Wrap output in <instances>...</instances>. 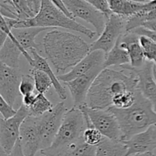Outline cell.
I'll return each mask as SVG.
<instances>
[{
    "label": "cell",
    "instance_id": "6da1fadb",
    "mask_svg": "<svg viewBox=\"0 0 156 156\" xmlns=\"http://www.w3.org/2000/svg\"><path fill=\"white\" fill-rule=\"evenodd\" d=\"M43 45L47 59L58 73L72 69L91 50V45L80 36L56 29L45 35Z\"/></svg>",
    "mask_w": 156,
    "mask_h": 156
},
{
    "label": "cell",
    "instance_id": "7a4b0ae2",
    "mask_svg": "<svg viewBox=\"0 0 156 156\" xmlns=\"http://www.w3.org/2000/svg\"><path fill=\"white\" fill-rule=\"evenodd\" d=\"M137 89L138 79L134 73L128 76L121 70L104 69L90 88L85 105L91 109H108L117 96Z\"/></svg>",
    "mask_w": 156,
    "mask_h": 156
},
{
    "label": "cell",
    "instance_id": "3957f363",
    "mask_svg": "<svg viewBox=\"0 0 156 156\" xmlns=\"http://www.w3.org/2000/svg\"><path fill=\"white\" fill-rule=\"evenodd\" d=\"M115 115L121 130V140L127 141L133 136L156 125V112L152 103L143 97L140 91L134 105L127 109L108 108Z\"/></svg>",
    "mask_w": 156,
    "mask_h": 156
},
{
    "label": "cell",
    "instance_id": "277c9868",
    "mask_svg": "<svg viewBox=\"0 0 156 156\" xmlns=\"http://www.w3.org/2000/svg\"><path fill=\"white\" fill-rule=\"evenodd\" d=\"M4 18L11 30L27 27H44L50 29L53 27H62L79 32L90 39H92L97 34L95 31L77 22L76 19H71L66 16L53 4V1H42L39 13L32 19L19 21Z\"/></svg>",
    "mask_w": 156,
    "mask_h": 156
},
{
    "label": "cell",
    "instance_id": "5b68a950",
    "mask_svg": "<svg viewBox=\"0 0 156 156\" xmlns=\"http://www.w3.org/2000/svg\"><path fill=\"white\" fill-rule=\"evenodd\" d=\"M86 127L82 110L73 107L66 113L53 143L41 153L44 156H66L83 138Z\"/></svg>",
    "mask_w": 156,
    "mask_h": 156
},
{
    "label": "cell",
    "instance_id": "8992f818",
    "mask_svg": "<svg viewBox=\"0 0 156 156\" xmlns=\"http://www.w3.org/2000/svg\"><path fill=\"white\" fill-rule=\"evenodd\" d=\"M29 116V110L21 105L17 110V114L12 118L0 119V152L5 154L12 152L19 140L21 125Z\"/></svg>",
    "mask_w": 156,
    "mask_h": 156
},
{
    "label": "cell",
    "instance_id": "52a82bcc",
    "mask_svg": "<svg viewBox=\"0 0 156 156\" xmlns=\"http://www.w3.org/2000/svg\"><path fill=\"white\" fill-rule=\"evenodd\" d=\"M127 19L113 13L108 18L103 32L99 37L91 44L90 52L101 50L108 53L119 39L126 33Z\"/></svg>",
    "mask_w": 156,
    "mask_h": 156
},
{
    "label": "cell",
    "instance_id": "ba28073f",
    "mask_svg": "<svg viewBox=\"0 0 156 156\" xmlns=\"http://www.w3.org/2000/svg\"><path fill=\"white\" fill-rule=\"evenodd\" d=\"M88 114L91 124L104 137L112 140H121V130L118 120L109 109H91L86 105L82 106Z\"/></svg>",
    "mask_w": 156,
    "mask_h": 156
},
{
    "label": "cell",
    "instance_id": "9c48e42d",
    "mask_svg": "<svg viewBox=\"0 0 156 156\" xmlns=\"http://www.w3.org/2000/svg\"><path fill=\"white\" fill-rule=\"evenodd\" d=\"M66 111L65 103L62 101L58 103L50 112L41 116V151L49 148L53 143Z\"/></svg>",
    "mask_w": 156,
    "mask_h": 156
},
{
    "label": "cell",
    "instance_id": "30bf717a",
    "mask_svg": "<svg viewBox=\"0 0 156 156\" xmlns=\"http://www.w3.org/2000/svg\"><path fill=\"white\" fill-rule=\"evenodd\" d=\"M63 2L75 19L79 18L91 24L95 28L98 35L103 32L108 19L88 2V0H64Z\"/></svg>",
    "mask_w": 156,
    "mask_h": 156
},
{
    "label": "cell",
    "instance_id": "8fae6325",
    "mask_svg": "<svg viewBox=\"0 0 156 156\" xmlns=\"http://www.w3.org/2000/svg\"><path fill=\"white\" fill-rule=\"evenodd\" d=\"M41 117L29 116L21 125L19 142L25 156H36L41 150Z\"/></svg>",
    "mask_w": 156,
    "mask_h": 156
},
{
    "label": "cell",
    "instance_id": "7c38bea8",
    "mask_svg": "<svg viewBox=\"0 0 156 156\" xmlns=\"http://www.w3.org/2000/svg\"><path fill=\"white\" fill-rule=\"evenodd\" d=\"M154 62L146 60L140 68H132L129 64L122 66L120 68L134 73L138 79V88L143 97L152 103L156 112V82L153 76Z\"/></svg>",
    "mask_w": 156,
    "mask_h": 156
},
{
    "label": "cell",
    "instance_id": "4fadbf2b",
    "mask_svg": "<svg viewBox=\"0 0 156 156\" xmlns=\"http://www.w3.org/2000/svg\"><path fill=\"white\" fill-rule=\"evenodd\" d=\"M23 75L19 69H14L0 64V94L1 97L13 107L20 95L19 86Z\"/></svg>",
    "mask_w": 156,
    "mask_h": 156
},
{
    "label": "cell",
    "instance_id": "5bb4252c",
    "mask_svg": "<svg viewBox=\"0 0 156 156\" xmlns=\"http://www.w3.org/2000/svg\"><path fill=\"white\" fill-rule=\"evenodd\" d=\"M104 69L105 67L103 65L98 66L85 75L64 83L69 90L75 108H79L85 105L90 88Z\"/></svg>",
    "mask_w": 156,
    "mask_h": 156
},
{
    "label": "cell",
    "instance_id": "9a60e30c",
    "mask_svg": "<svg viewBox=\"0 0 156 156\" xmlns=\"http://www.w3.org/2000/svg\"><path fill=\"white\" fill-rule=\"evenodd\" d=\"M124 142L128 149L126 156L148 152L153 153L156 150V125L150 126L144 132L136 134Z\"/></svg>",
    "mask_w": 156,
    "mask_h": 156
},
{
    "label": "cell",
    "instance_id": "2e32d148",
    "mask_svg": "<svg viewBox=\"0 0 156 156\" xmlns=\"http://www.w3.org/2000/svg\"><path fill=\"white\" fill-rule=\"evenodd\" d=\"M106 59V53L101 50L90 52L82 60L75 66L66 74L57 76L58 79L65 82H70L79 76L85 75L98 66H104Z\"/></svg>",
    "mask_w": 156,
    "mask_h": 156
},
{
    "label": "cell",
    "instance_id": "e0dca14e",
    "mask_svg": "<svg viewBox=\"0 0 156 156\" xmlns=\"http://www.w3.org/2000/svg\"><path fill=\"white\" fill-rule=\"evenodd\" d=\"M140 38V36L131 31L126 32L120 38V47L127 51L132 68H140L146 61Z\"/></svg>",
    "mask_w": 156,
    "mask_h": 156
},
{
    "label": "cell",
    "instance_id": "ac0fdd59",
    "mask_svg": "<svg viewBox=\"0 0 156 156\" xmlns=\"http://www.w3.org/2000/svg\"><path fill=\"white\" fill-rule=\"evenodd\" d=\"M112 12L115 15L129 19L138 15L146 7L149 1L140 0H110Z\"/></svg>",
    "mask_w": 156,
    "mask_h": 156
},
{
    "label": "cell",
    "instance_id": "d6986e66",
    "mask_svg": "<svg viewBox=\"0 0 156 156\" xmlns=\"http://www.w3.org/2000/svg\"><path fill=\"white\" fill-rule=\"evenodd\" d=\"M30 53H31L32 59H33L32 67L34 69H39L45 73L51 79L52 82H53V88H54L55 91H56V94H58L59 98L62 101L66 100L67 98L66 91L62 86L61 83L59 82V80L58 79V77L55 75V73L52 70L51 67L50 66L48 62H47V59L41 56L38 53L37 50H30Z\"/></svg>",
    "mask_w": 156,
    "mask_h": 156
},
{
    "label": "cell",
    "instance_id": "ffe728a7",
    "mask_svg": "<svg viewBox=\"0 0 156 156\" xmlns=\"http://www.w3.org/2000/svg\"><path fill=\"white\" fill-rule=\"evenodd\" d=\"M50 28L44 27H27V28L12 29V33L20 45L25 50H39V45L35 42L37 36L41 32Z\"/></svg>",
    "mask_w": 156,
    "mask_h": 156
},
{
    "label": "cell",
    "instance_id": "44dd1931",
    "mask_svg": "<svg viewBox=\"0 0 156 156\" xmlns=\"http://www.w3.org/2000/svg\"><path fill=\"white\" fill-rule=\"evenodd\" d=\"M127 146L124 141L104 138L96 147L95 156H126Z\"/></svg>",
    "mask_w": 156,
    "mask_h": 156
},
{
    "label": "cell",
    "instance_id": "7402d4cb",
    "mask_svg": "<svg viewBox=\"0 0 156 156\" xmlns=\"http://www.w3.org/2000/svg\"><path fill=\"white\" fill-rule=\"evenodd\" d=\"M21 55H22L21 50L9 37L0 47V62L11 68L19 69Z\"/></svg>",
    "mask_w": 156,
    "mask_h": 156
},
{
    "label": "cell",
    "instance_id": "603a6c76",
    "mask_svg": "<svg viewBox=\"0 0 156 156\" xmlns=\"http://www.w3.org/2000/svg\"><path fill=\"white\" fill-rule=\"evenodd\" d=\"M15 11L18 15V20L32 19L35 18L41 10L42 1H17L12 0Z\"/></svg>",
    "mask_w": 156,
    "mask_h": 156
},
{
    "label": "cell",
    "instance_id": "cb8c5ba5",
    "mask_svg": "<svg viewBox=\"0 0 156 156\" xmlns=\"http://www.w3.org/2000/svg\"><path fill=\"white\" fill-rule=\"evenodd\" d=\"M120 38L116 43L112 50L106 54V59L104 64L105 69L114 66L121 67L122 66L130 64V59L127 51L120 47Z\"/></svg>",
    "mask_w": 156,
    "mask_h": 156
},
{
    "label": "cell",
    "instance_id": "d4e9b609",
    "mask_svg": "<svg viewBox=\"0 0 156 156\" xmlns=\"http://www.w3.org/2000/svg\"><path fill=\"white\" fill-rule=\"evenodd\" d=\"M54 108L53 104L46 98L44 94H38L36 101L31 108H29V114L32 117H41L47 113L50 112Z\"/></svg>",
    "mask_w": 156,
    "mask_h": 156
},
{
    "label": "cell",
    "instance_id": "484cf974",
    "mask_svg": "<svg viewBox=\"0 0 156 156\" xmlns=\"http://www.w3.org/2000/svg\"><path fill=\"white\" fill-rule=\"evenodd\" d=\"M30 75L34 81L35 88L38 94H44L47 92L50 87L53 86L50 78L43 71L36 69H32L30 70Z\"/></svg>",
    "mask_w": 156,
    "mask_h": 156
},
{
    "label": "cell",
    "instance_id": "4316f807",
    "mask_svg": "<svg viewBox=\"0 0 156 156\" xmlns=\"http://www.w3.org/2000/svg\"><path fill=\"white\" fill-rule=\"evenodd\" d=\"M139 88L135 91H128L117 96L113 101V106L117 109H127L134 105L136 100Z\"/></svg>",
    "mask_w": 156,
    "mask_h": 156
},
{
    "label": "cell",
    "instance_id": "83f0119b",
    "mask_svg": "<svg viewBox=\"0 0 156 156\" xmlns=\"http://www.w3.org/2000/svg\"><path fill=\"white\" fill-rule=\"evenodd\" d=\"M140 41L143 47L146 59L154 62L156 66V43L145 36H140Z\"/></svg>",
    "mask_w": 156,
    "mask_h": 156
},
{
    "label": "cell",
    "instance_id": "f1b7e54d",
    "mask_svg": "<svg viewBox=\"0 0 156 156\" xmlns=\"http://www.w3.org/2000/svg\"><path fill=\"white\" fill-rule=\"evenodd\" d=\"M105 138L104 136L94 126L86 127L83 133V140L86 144L97 147Z\"/></svg>",
    "mask_w": 156,
    "mask_h": 156
},
{
    "label": "cell",
    "instance_id": "f546056e",
    "mask_svg": "<svg viewBox=\"0 0 156 156\" xmlns=\"http://www.w3.org/2000/svg\"><path fill=\"white\" fill-rule=\"evenodd\" d=\"M35 90L34 81L31 75H23L19 86L20 94L24 97L34 93Z\"/></svg>",
    "mask_w": 156,
    "mask_h": 156
},
{
    "label": "cell",
    "instance_id": "4dcf8cb0",
    "mask_svg": "<svg viewBox=\"0 0 156 156\" xmlns=\"http://www.w3.org/2000/svg\"><path fill=\"white\" fill-rule=\"evenodd\" d=\"M0 13L3 18L18 20V15L12 0L0 1Z\"/></svg>",
    "mask_w": 156,
    "mask_h": 156
},
{
    "label": "cell",
    "instance_id": "1f68e13d",
    "mask_svg": "<svg viewBox=\"0 0 156 156\" xmlns=\"http://www.w3.org/2000/svg\"><path fill=\"white\" fill-rule=\"evenodd\" d=\"M88 2L91 3L96 9L101 12L106 18H109L113 12L111 9L110 2L108 0H88Z\"/></svg>",
    "mask_w": 156,
    "mask_h": 156
},
{
    "label": "cell",
    "instance_id": "d6a6232c",
    "mask_svg": "<svg viewBox=\"0 0 156 156\" xmlns=\"http://www.w3.org/2000/svg\"><path fill=\"white\" fill-rule=\"evenodd\" d=\"M0 113L2 114V118L8 120L14 117L17 114V111H15L13 107L7 103L2 98L0 97Z\"/></svg>",
    "mask_w": 156,
    "mask_h": 156
},
{
    "label": "cell",
    "instance_id": "836d02e7",
    "mask_svg": "<svg viewBox=\"0 0 156 156\" xmlns=\"http://www.w3.org/2000/svg\"><path fill=\"white\" fill-rule=\"evenodd\" d=\"M131 32H133V33L139 35V36L146 37L149 38L151 41H152L153 42L156 43V33H155V32H152L149 30H146V29L143 28V27H137V28L131 30Z\"/></svg>",
    "mask_w": 156,
    "mask_h": 156
},
{
    "label": "cell",
    "instance_id": "e575fe53",
    "mask_svg": "<svg viewBox=\"0 0 156 156\" xmlns=\"http://www.w3.org/2000/svg\"><path fill=\"white\" fill-rule=\"evenodd\" d=\"M53 4L59 9V10L60 11L62 14H64L66 16L71 18V19H75L73 14H72L71 12L69 10V9L67 8V6L66 5V4L64 3L63 1H61V0H53Z\"/></svg>",
    "mask_w": 156,
    "mask_h": 156
},
{
    "label": "cell",
    "instance_id": "d590c367",
    "mask_svg": "<svg viewBox=\"0 0 156 156\" xmlns=\"http://www.w3.org/2000/svg\"><path fill=\"white\" fill-rule=\"evenodd\" d=\"M37 95V93L35 94V93H33V94H28V95H26L23 97L22 99V105H24L27 109H29L30 108H31L32 105L34 104L35 101H36Z\"/></svg>",
    "mask_w": 156,
    "mask_h": 156
},
{
    "label": "cell",
    "instance_id": "8d00e7d4",
    "mask_svg": "<svg viewBox=\"0 0 156 156\" xmlns=\"http://www.w3.org/2000/svg\"><path fill=\"white\" fill-rule=\"evenodd\" d=\"M0 156H25L24 155V152H23L22 149H21V144H20L19 140L18 141V143L15 145V148H14L13 150L12 151V152L9 154H5L4 152H0ZM44 156V155H42Z\"/></svg>",
    "mask_w": 156,
    "mask_h": 156
},
{
    "label": "cell",
    "instance_id": "74e56055",
    "mask_svg": "<svg viewBox=\"0 0 156 156\" xmlns=\"http://www.w3.org/2000/svg\"><path fill=\"white\" fill-rule=\"evenodd\" d=\"M141 27L146 29V30H150V31L156 33V20L146 21V22L143 23V25H142Z\"/></svg>",
    "mask_w": 156,
    "mask_h": 156
},
{
    "label": "cell",
    "instance_id": "f35d334b",
    "mask_svg": "<svg viewBox=\"0 0 156 156\" xmlns=\"http://www.w3.org/2000/svg\"><path fill=\"white\" fill-rule=\"evenodd\" d=\"M8 37H8V34L5 32L2 31V30L0 31V47H2V46L4 44V43L5 42V41L7 40Z\"/></svg>",
    "mask_w": 156,
    "mask_h": 156
},
{
    "label": "cell",
    "instance_id": "ab89813d",
    "mask_svg": "<svg viewBox=\"0 0 156 156\" xmlns=\"http://www.w3.org/2000/svg\"><path fill=\"white\" fill-rule=\"evenodd\" d=\"M152 154L151 152H148V153H144V154H137V155H133V156H152Z\"/></svg>",
    "mask_w": 156,
    "mask_h": 156
},
{
    "label": "cell",
    "instance_id": "60d3db41",
    "mask_svg": "<svg viewBox=\"0 0 156 156\" xmlns=\"http://www.w3.org/2000/svg\"><path fill=\"white\" fill-rule=\"evenodd\" d=\"M153 76H154V78H155V82H156V66H154V69H153Z\"/></svg>",
    "mask_w": 156,
    "mask_h": 156
},
{
    "label": "cell",
    "instance_id": "b9f144b4",
    "mask_svg": "<svg viewBox=\"0 0 156 156\" xmlns=\"http://www.w3.org/2000/svg\"><path fill=\"white\" fill-rule=\"evenodd\" d=\"M152 156H156V155H155V154H154V153H153V154H152Z\"/></svg>",
    "mask_w": 156,
    "mask_h": 156
},
{
    "label": "cell",
    "instance_id": "7bdbcfd3",
    "mask_svg": "<svg viewBox=\"0 0 156 156\" xmlns=\"http://www.w3.org/2000/svg\"><path fill=\"white\" fill-rule=\"evenodd\" d=\"M155 155H156V154H155Z\"/></svg>",
    "mask_w": 156,
    "mask_h": 156
}]
</instances>
